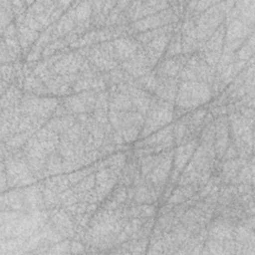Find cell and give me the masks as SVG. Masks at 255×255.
Returning <instances> with one entry per match:
<instances>
[{"instance_id": "1", "label": "cell", "mask_w": 255, "mask_h": 255, "mask_svg": "<svg viewBox=\"0 0 255 255\" xmlns=\"http://www.w3.org/2000/svg\"><path fill=\"white\" fill-rule=\"evenodd\" d=\"M210 98V90L207 84L196 81H186L181 84L176 103L183 108H192L207 102Z\"/></svg>"}, {"instance_id": "2", "label": "cell", "mask_w": 255, "mask_h": 255, "mask_svg": "<svg viewBox=\"0 0 255 255\" xmlns=\"http://www.w3.org/2000/svg\"><path fill=\"white\" fill-rule=\"evenodd\" d=\"M172 119V109L167 103H154L146 118L142 134H148L150 131L165 126Z\"/></svg>"}, {"instance_id": "3", "label": "cell", "mask_w": 255, "mask_h": 255, "mask_svg": "<svg viewBox=\"0 0 255 255\" xmlns=\"http://www.w3.org/2000/svg\"><path fill=\"white\" fill-rule=\"evenodd\" d=\"M57 103L52 99H27L21 104V111L29 116H33L39 119L48 117L55 108Z\"/></svg>"}, {"instance_id": "4", "label": "cell", "mask_w": 255, "mask_h": 255, "mask_svg": "<svg viewBox=\"0 0 255 255\" xmlns=\"http://www.w3.org/2000/svg\"><path fill=\"white\" fill-rule=\"evenodd\" d=\"M7 182L10 185L26 184L30 182V172L27 165L20 158H10L7 161Z\"/></svg>"}, {"instance_id": "5", "label": "cell", "mask_w": 255, "mask_h": 255, "mask_svg": "<svg viewBox=\"0 0 255 255\" xmlns=\"http://www.w3.org/2000/svg\"><path fill=\"white\" fill-rule=\"evenodd\" d=\"M96 193L100 200H102L113 188L118 178V171L111 167L100 170L95 176Z\"/></svg>"}, {"instance_id": "6", "label": "cell", "mask_w": 255, "mask_h": 255, "mask_svg": "<svg viewBox=\"0 0 255 255\" xmlns=\"http://www.w3.org/2000/svg\"><path fill=\"white\" fill-rule=\"evenodd\" d=\"M171 158H172V152H168L164 156L162 155L158 164L148 174L150 175L149 181L153 184L154 187H159L165 182L171 167Z\"/></svg>"}, {"instance_id": "7", "label": "cell", "mask_w": 255, "mask_h": 255, "mask_svg": "<svg viewBox=\"0 0 255 255\" xmlns=\"http://www.w3.org/2000/svg\"><path fill=\"white\" fill-rule=\"evenodd\" d=\"M223 35H224V27L220 26L216 32L212 35L209 41L206 43L205 46V57L206 61L213 65L216 63L219 57V53L221 51V47L223 44Z\"/></svg>"}, {"instance_id": "8", "label": "cell", "mask_w": 255, "mask_h": 255, "mask_svg": "<svg viewBox=\"0 0 255 255\" xmlns=\"http://www.w3.org/2000/svg\"><path fill=\"white\" fill-rule=\"evenodd\" d=\"M82 62V57L75 55V54H70L65 56L63 59L55 63L53 70L55 73H59L61 75H69L72 73H75L78 68L81 66Z\"/></svg>"}, {"instance_id": "9", "label": "cell", "mask_w": 255, "mask_h": 255, "mask_svg": "<svg viewBox=\"0 0 255 255\" xmlns=\"http://www.w3.org/2000/svg\"><path fill=\"white\" fill-rule=\"evenodd\" d=\"M214 151L217 153L219 157H222L228 145V130L224 121L217 123V128L215 129L214 135Z\"/></svg>"}, {"instance_id": "10", "label": "cell", "mask_w": 255, "mask_h": 255, "mask_svg": "<svg viewBox=\"0 0 255 255\" xmlns=\"http://www.w3.org/2000/svg\"><path fill=\"white\" fill-rule=\"evenodd\" d=\"M115 53L121 60L132 58L136 52V44L128 39H119L114 43Z\"/></svg>"}, {"instance_id": "11", "label": "cell", "mask_w": 255, "mask_h": 255, "mask_svg": "<svg viewBox=\"0 0 255 255\" xmlns=\"http://www.w3.org/2000/svg\"><path fill=\"white\" fill-rule=\"evenodd\" d=\"M195 146H196V141L193 140V141L188 142L187 144L181 145L180 147L177 148V150L175 152V159H174V165H175V169L177 171L182 170L183 166L188 161L192 152L194 151Z\"/></svg>"}, {"instance_id": "12", "label": "cell", "mask_w": 255, "mask_h": 255, "mask_svg": "<svg viewBox=\"0 0 255 255\" xmlns=\"http://www.w3.org/2000/svg\"><path fill=\"white\" fill-rule=\"evenodd\" d=\"M158 97L164 100H173L175 98L176 92V83L172 79H164L161 82L157 83V87L155 89Z\"/></svg>"}, {"instance_id": "13", "label": "cell", "mask_w": 255, "mask_h": 255, "mask_svg": "<svg viewBox=\"0 0 255 255\" xmlns=\"http://www.w3.org/2000/svg\"><path fill=\"white\" fill-rule=\"evenodd\" d=\"M128 93L130 95L129 97H130L131 103H133L134 106L140 112H143V113L146 112L151 102V99L148 97V95L145 94L143 91L139 89H134V88H130L128 90Z\"/></svg>"}, {"instance_id": "14", "label": "cell", "mask_w": 255, "mask_h": 255, "mask_svg": "<svg viewBox=\"0 0 255 255\" xmlns=\"http://www.w3.org/2000/svg\"><path fill=\"white\" fill-rule=\"evenodd\" d=\"M154 186L148 187L146 185H141L137 187L136 191L134 192V199L138 203H149L156 199L157 194L156 191L153 189Z\"/></svg>"}, {"instance_id": "15", "label": "cell", "mask_w": 255, "mask_h": 255, "mask_svg": "<svg viewBox=\"0 0 255 255\" xmlns=\"http://www.w3.org/2000/svg\"><path fill=\"white\" fill-rule=\"evenodd\" d=\"M246 35V27L245 25L237 20L232 21L229 26H228V30H227V41H235L238 39H241L243 36Z\"/></svg>"}, {"instance_id": "16", "label": "cell", "mask_w": 255, "mask_h": 255, "mask_svg": "<svg viewBox=\"0 0 255 255\" xmlns=\"http://www.w3.org/2000/svg\"><path fill=\"white\" fill-rule=\"evenodd\" d=\"M182 67V62L179 59H169L164 61L160 66V71L163 76L173 77L175 76Z\"/></svg>"}, {"instance_id": "17", "label": "cell", "mask_w": 255, "mask_h": 255, "mask_svg": "<svg viewBox=\"0 0 255 255\" xmlns=\"http://www.w3.org/2000/svg\"><path fill=\"white\" fill-rule=\"evenodd\" d=\"M73 120V119H72ZM68 117H63V118H57L52 120L48 124V128L52 130L56 131H64L68 130L72 126H73V121Z\"/></svg>"}, {"instance_id": "18", "label": "cell", "mask_w": 255, "mask_h": 255, "mask_svg": "<svg viewBox=\"0 0 255 255\" xmlns=\"http://www.w3.org/2000/svg\"><path fill=\"white\" fill-rule=\"evenodd\" d=\"M193 193V188L191 186H185L176 189L169 198L170 203H178L184 201L186 198L190 197Z\"/></svg>"}, {"instance_id": "19", "label": "cell", "mask_w": 255, "mask_h": 255, "mask_svg": "<svg viewBox=\"0 0 255 255\" xmlns=\"http://www.w3.org/2000/svg\"><path fill=\"white\" fill-rule=\"evenodd\" d=\"M91 14V6L88 2L80 3L79 6L74 10V16L76 21L78 22H84L87 21Z\"/></svg>"}, {"instance_id": "20", "label": "cell", "mask_w": 255, "mask_h": 255, "mask_svg": "<svg viewBox=\"0 0 255 255\" xmlns=\"http://www.w3.org/2000/svg\"><path fill=\"white\" fill-rule=\"evenodd\" d=\"M162 156H147L141 161V172L143 175L149 174L158 164Z\"/></svg>"}, {"instance_id": "21", "label": "cell", "mask_w": 255, "mask_h": 255, "mask_svg": "<svg viewBox=\"0 0 255 255\" xmlns=\"http://www.w3.org/2000/svg\"><path fill=\"white\" fill-rule=\"evenodd\" d=\"M237 170H238V161L231 160V161L226 162L224 169H223L225 180L228 181V180L232 179L236 175Z\"/></svg>"}]
</instances>
